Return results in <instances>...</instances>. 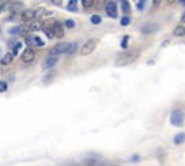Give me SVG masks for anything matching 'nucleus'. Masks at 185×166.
Here are the masks:
<instances>
[{"label": "nucleus", "instance_id": "obj_1", "mask_svg": "<svg viewBox=\"0 0 185 166\" xmlns=\"http://www.w3.org/2000/svg\"><path fill=\"white\" fill-rule=\"evenodd\" d=\"M139 56V52L138 51H127V52H123L120 53L119 56H117V59L114 62V65L116 66H125V65H129V64H132L135 61L138 59Z\"/></svg>", "mask_w": 185, "mask_h": 166}, {"label": "nucleus", "instance_id": "obj_2", "mask_svg": "<svg viewBox=\"0 0 185 166\" xmlns=\"http://www.w3.org/2000/svg\"><path fill=\"white\" fill-rule=\"evenodd\" d=\"M45 23L52 29L54 36H57V38H62L64 36V25L61 22H58V20H46Z\"/></svg>", "mask_w": 185, "mask_h": 166}, {"label": "nucleus", "instance_id": "obj_3", "mask_svg": "<svg viewBox=\"0 0 185 166\" xmlns=\"http://www.w3.org/2000/svg\"><path fill=\"white\" fill-rule=\"evenodd\" d=\"M97 45H99V39H96V38L88 39L86 43L81 46V51H80V52H81V55H84V56H86V55H90V53H92L96 51Z\"/></svg>", "mask_w": 185, "mask_h": 166}, {"label": "nucleus", "instance_id": "obj_4", "mask_svg": "<svg viewBox=\"0 0 185 166\" xmlns=\"http://www.w3.org/2000/svg\"><path fill=\"white\" fill-rule=\"evenodd\" d=\"M35 58H36V52H35L33 48H26V49L22 52V55H20V59L23 61L25 64H31V62H33Z\"/></svg>", "mask_w": 185, "mask_h": 166}, {"label": "nucleus", "instance_id": "obj_5", "mask_svg": "<svg viewBox=\"0 0 185 166\" xmlns=\"http://www.w3.org/2000/svg\"><path fill=\"white\" fill-rule=\"evenodd\" d=\"M169 120H171L172 124H174V126H177V127H181L182 124H184V116H182V113H181L179 110H175V111H172Z\"/></svg>", "mask_w": 185, "mask_h": 166}, {"label": "nucleus", "instance_id": "obj_6", "mask_svg": "<svg viewBox=\"0 0 185 166\" xmlns=\"http://www.w3.org/2000/svg\"><path fill=\"white\" fill-rule=\"evenodd\" d=\"M68 48H70V43H58V45H55V46L49 51V55L57 56V55H60V53H67L68 52Z\"/></svg>", "mask_w": 185, "mask_h": 166}, {"label": "nucleus", "instance_id": "obj_7", "mask_svg": "<svg viewBox=\"0 0 185 166\" xmlns=\"http://www.w3.org/2000/svg\"><path fill=\"white\" fill-rule=\"evenodd\" d=\"M20 18H22V20H23L25 23L29 25V23L35 22V19H36V12H35V10H31V9H29V10H23Z\"/></svg>", "mask_w": 185, "mask_h": 166}, {"label": "nucleus", "instance_id": "obj_8", "mask_svg": "<svg viewBox=\"0 0 185 166\" xmlns=\"http://www.w3.org/2000/svg\"><path fill=\"white\" fill-rule=\"evenodd\" d=\"M57 61H58L57 56H54V55H48V56L45 58V61H44V64H42V68H44L45 71L52 69V66L57 64Z\"/></svg>", "mask_w": 185, "mask_h": 166}, {"label": "nucleus", "instance_id": "obj_9", "mask_svg": "<svg viewBox=\"0 0 185 166\" xmlns=\"http://www.w3.org/2000/svg\"><path fill=\"white\" fill-rule=\"evenodd\" d=\"M26 42H28L29 46H36V48H41V46L45 45V42L41 39V38H38V36H31V38H28L26 39Z\"/></svg>", "mask_w": 185, "mask_h": 166}, {"label": "nucleus", "instance_id": "obj_10", "mask_svg": "<svg viewBox=\"0 0 185 166\" xmlns=\"http://www.w3.org/2000/svg\"><path fill=\"white\" fill-rule=\"evenodd\" d=\"M106 12L110 18H117V6L114 2H109L106 5Z\"/></svg>", "mask_w": 185, "mask_h": 166}, {"label": "nucleus", "instance_id": "obj_11", "mask_svg": "<svg viewBox=\"0 0 185 166\" xmlns=\"http://www.w3.org/2000/svg\"><path fill=\"white\" fill-rule=\"evenodd\" d=\"M28 30H29V26H28V25H23V26L12 27V29H10V33H12V35H16V33H18V35H25Z\"/></svg>", "mask_w": 185, "mask_h": 166}, {"label": "nucleus", "instance_id": "obj_12", "mask_svg": "<svg viewBox=\"0 0 185 166\" xmlns=\"http://www.w3.org/2000/svg\"><path fill=\"white\" fill-rule=\"evenodd\" d=\"M156 29H158V26L155 25V23H146L145 26H142V33H145V35H149V33H153L156 32Z\"/></svg>", "mask_w": 185, "mask_h": 166}, {"label": "nucleus", "instance_id": "obj_13", "mask_svg": "<svg viewBox=\"0 0 185 166\" xmlns=\"http://www.w3.org/2000/svg\"><path fill=\"white\" fill-rule=\"evenodd\" d=\"M13 56H15V55L12 52H7L6 55H5V56L0 59V64H2V65H9V64H12V61H13Z\"/></svg>", "mask_w": 185, "mask_h": 166}, {"label": "nucleus", "instance_id": "obj_14", "mask_svg": "<svg viewBox=\"0 0 185 166\" xmlns=\"http://www.w3.org/2000/svg\"><path fill=\"white\" fill-rule=\"evenodd\" d=\"M174 35L175 36H185V26H182V25L177 26L174 29Z\"/></svg>", "mask_w": 185, "mask_h": 166}, {"label": "nucleus", "instance_id": "obj_15", "mask_svg": "<svg viewBox=\"0 0 185 166\" xmlns=\"http://www.w3.org/2000/svg\"><path fill=\"white\" fill-rule=\"evenodd\" d=\"M185 142V133H179L177 134L175 137H174V143L175 145H181V143H184Z\"/></svg>", "mask_w": 185, "mask_h": 166}, {"label": "nucleus", "instance_id": "obj_16", "mask_svg": "<svg viewBox=\"0 0 185 166\" xmlns=\"http://www.w3.org/2000/svg\"><path fill=\"white\" fill-rule=\"evenodd\" d=\"M120 6H122V12H123L125 14H129V13H130V5H129L126 0H123V2L120 3Z\"/></svg>", "mask_w": 185, "mask_h": 166}, {"label": "nucleus", "instance_id": "obj_17", "mask_svg": "<svg viewBox=\"0 0 185 166\" xmlns=\"http://www.w3.org/2000/svg\"><path fill=\"white\" fill-rule=\"evenodd\" d=\"M28 26H29V30H39V29H42V23L41 22H32Z\"/></svg>", "mask_w": 185, "mask_h": 166}, {"label": "nucleus", "instance_id": "obj_18", "mask_svg": "<svg viewBox=\"0 0 185 166\" xmlns=\"http://www.w3.org/2000/svg\"><path fill=\"white\" fill-rule=\"evenodd\" d=\"M64 26L68 27V29H73V27L75 26V22H74L73 19H67L65 22H64Z\"/></svg>", "mask_w": 185, "mask_h": 166}, {"label": "nucleus", "instance_id": "obj_19", "mask_svg": "<svg viewBox=\"0 0 185 166\" xmlns=\"http://www.w3.org/2000/svg\"><path fill=\"white\" fill-rule=\"evenodd\" d=\"M90 20H91V23H92V25H99L100 22H101V18H100L99 14H92V16H91V19H90Z\"/></svg>", "mask_w": 185, "mask_h": 166}, {"label": "nucleus", "instance_id": "obj_20", "mask_svg": "<svg viewBox=\"0 0 185 166\" xmlns=\"http://www.w3.org/2000/svg\"><path fill=\"white\" fill-rule=\"evenodd\" d=\"M68 10H73V12H75V10H77V2H75V0H71V2H70V3H68Z\"/></svg>", "mask_w": 185, "mask_h": 166}, {"label": "nucleus", "instance_id": "obj_21", "mask_svg": "<svg viewBox=\"0 0 185 166\" xmlns=\"http://www.w3.org/2000/svg\"><path fill=\"white\" fill-rule=\"evenodd\" d=\"M83 6L86 9H90V7L94 6V0H83Z\"/></svg>", "mask_w": 185, "mask_h": 166}, {"label": "nucleus", "instance_id": "obj_22", "mask_svg": "<svg viewBox=\"0 0 185 166\" xmlns=\"http://www.w3.org/2000/svg\"><path fill=\"white\" fill-rule=\"evenodd\" d=\"M75 49H77V43H70V48H68V52L67 55H71V53L75 52Z\"/></svg>", "mask_w": 185, "mask_h": 166}, {"label": "nucleus", "instance_id": "obj_23", "mask_svg": "<svg viewBox=\"0 0 185 166\" xmlns=\"http://www.w3.org/2000/svg\"><path fill=\"white\" fill-rule=\"evenodd\" d=\"M20 48H22V43H20V42H18V43H15V45H13V51H12V53H13V55H16V53H18V52L20 51Z\"/></svg>", "mask_w": 185, "mask_h": 166}, {"label": "nucleus", "instance_id": "obj_24", "mask_svg": "<svg viewBox=\"0 0 185 166\" xmlns=\"http://www.w3.org/2000/svg\"><path fill=\"white\" fill-rule=\"evenodd\" d=\"M7 90V82L6 81H0V93H5Z\"/></svg>", "mask_w": 185, "mask_h": 166}, {"label": "nucleus", "instance_id": "obj_25", "mask_svg": "<svg viewBox=\"0 0 185 166\" xmlns=\"http://www.w3.org/2000/svg\"><path fill=\"white\" fill-rule=\"evenodd\" d=\"M122 26H127L129 23H130V19H129V16H125V18H122Z\"/></svg>", "mask_w": 185, "mask_h": 166}, {"label": "nucleus", "instance_id": "obj_26", "mask_svg": "<svg viewBox=\"0 0 185 166\" xmlns=\"http://www.w3.org/2000/svg\"><path fill=\"white\" fill-rule=\"evenodd\" d=\"M126 45H127V36H125V38H123V42H122V48H126Z\"/></svg>", "mask_w": 185, "mask_h": 166}, {"label": "nucleus", "instance_id": "obj_27", "mask_svg": "<svg viewBox=\"0 0 185 166\" xmlns=\"http://www.w3.org/2000/svg\"><path fill=\"white\" fill-rule=\"evenodd\" d=\"M143 6H145V2H139V3H138L139 9H143Z\"/></svg>", "mask_w": 185, "mask_h": 166}, {"label": "nucleus", "instance_id": "obj_28", "mask_svg": "<svg viewBox=\"0 0 185 166\" xmlns=\"http://www.w3.org/2000/svg\"><path fill=\"white\" fill-rule=\"evenodd\" d=\"M181 22H184V23H185V12L182 13V16H181Z\"/></svg>", "mask_w": 185, "mask_h": 166}, {"label": "nucleus", "instance_id": "obj_29", "mask_svg": "<svg viewBox=\"0 0 185 166\" xmlns=\"http://www.w3.org/2000/svg\"><path fill=\"white\" fill-rule=\"evenodd\" d=\"M0 35H2V29H0Z\"/></svg>", "mask_w": 185, "mask_h": 166}]
</instances>
